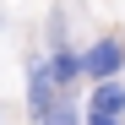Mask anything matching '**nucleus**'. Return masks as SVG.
I'll use <instances>...</instances> for the list:
<instances>
[{
    "label": "nucleus",
    "mask_w": 125,
    "mask_h": 125,
    "mask_svg": "<svg viewBox=\"0 0 125 125\" xmlns=\"http://www.w3.org/2000/svg\"><path fill=\"white\" fill-rule=\"evenodd\" d=\"M87 125H125V87H114V82H103V87L93 93Z\"/></svg>",
    "instance_id": "1"
},
{
    "label": "nucleus",
    "mask_w": 125,
    "mask_h": 125,
    "mask_svg": "<svg viewBox=\"0 0 125 125\" xmlns=\"http://www.w3.org/2000/svg\"><path fill=\"white\" fill-rule=\"evenodd\" d=\"M120 60H125L120 44H98V49L87 54V71H93V76H114V71H120Z\"/></svg>",
    "instance_id": "2"
},
{
    "label": "nucleus",
    "mask_w": 125,
    "mask_h": 125,
    "mask_svg": "<svg viewBox=\"0 0 125 125\" xmlns=\"http://www.w3.org/2000/svg\"><path fill=\"white\" fill-rule=\"evenodd\" d=\"M49 125H76V120H71V103H65V109H54V114H49Z\"/></svg>",
    "instance_id": "4"
},
{
    "label": "nucleus",
    "mask_w": 125,
    "mask_h": 125,
    "mask_svg": "<svg viewBox=\"0 0 125 125\" xmlns=\"http://www.w3.org/2000/svg\"><path fill=\"white\" fill-rule=\"evenodd\" d=\"M49 71H54V82H60V87H65V82L76 76V60H71V54H60V60H54V65H49Z\"/></svg>",
    "instance_id": "3"
}]
</instances>
